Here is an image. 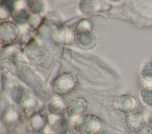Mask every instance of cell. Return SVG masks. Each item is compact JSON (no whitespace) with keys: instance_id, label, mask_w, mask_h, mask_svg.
<instances>
[{"instance_id":"cell-1","label":"cell","mask_w":152,"mask_h":134,"mask_svg":"<svg viewBox=\"0 0 152 134\" xmlns=\"http://www.w3.org/2000/svg\"><path fill=\"white\" fill-rule=\"evenodd\" d=\"M127 125L129 128L134 132L141 130L145 125V118L143 113L140 111L130 113L127 117Z\"/></svg>"},{"instance_id":"cell-2","label":"cell","mask_w":152,"mask_h":134,"mask_svg":"<svg viewBox=\"0 0 152 134\" xmlns=\"http://www.w3.org/2000/svg\"><path fill=\"white\" fill-rule=\"evenodd\" d=\"M123 103H122L121 107L123 111L125 112H131L136 107L137 101L132 96H126L122 99Z\"/></svg>"},{"instance_id":"cell-3","label":"cell","mask_w":152,"mask_h":134,"mask_svg":"<svg viewBox=\"0 0 152 134\" xmlns=\"http://www.w3.org/2000/svg\"><path fill=\"white\" fill-rule=\"evenodd\" d=\"M141 77L148 82H152V60L147 61L142 67Z\"/></svg>"},{"instance_id":"cell-4","label":"cell","mask_w":152,"mask_h":134,"mask_svg":"<svg viewBox=\"0 0 152 134\" xmlns=\"http://www.w3.org/2000/svg\"><path fill=\"white\" fill-rule=\"evenodd\" d=\"M142 102L149 107H152V87H145L140 92Z\"/></svg>"},{"instance_id":"cell-5","label":"cell","mask_w":152,"mask_h":134,"mask_svg":"<svg viewBox=\"0 0 152 134\" xmlns=\"http://www.w3.org/2000/svg\"><path fill=\"white\" fill-rule=\"evenodd\" d=\"M151 60H152V58H151Z\"/></svg>"}]
</instances>
